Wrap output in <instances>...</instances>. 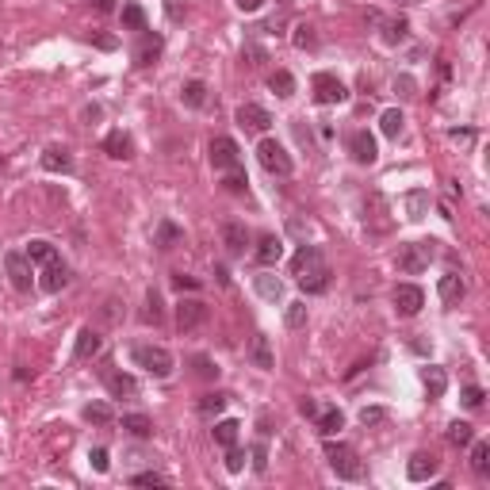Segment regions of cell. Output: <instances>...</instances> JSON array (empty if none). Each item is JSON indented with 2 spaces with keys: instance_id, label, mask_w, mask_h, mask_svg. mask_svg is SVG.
Wrapping results in <instances>:
<instances>
[{
  "instance_id": "1",
  "label": "cell",
  "mask_w": 490,
  "mask_h": 490,
  "mask_svg": "<svg viewBox=\"0 0 490 490\" xmlns=\"http://www.w3.org/2000/svg\"><path fill=\"white\" fill-rule=\"evenodd\" d=\"M326 460H330V468L337 471L341 479H360V475H364V463H360V456H356L353 444L326 440Z\"/></svg>"
},
{
  "instance_id": "2",
  "label": "cell",
  "mask_w": 490,
  "mask_h": 490,
  "mask_svg": "<svg viewBox=\"0 0 490 490\" xmlns=\"http://www.w3.org/2000/svg\"><path fill=\"white\" fill-rule=\"evenodd\" d=\"M130 356H134V364L146 368L153 379H169V375H173V353L161 349V345H138Z\"/></svg>"
},
{
  "instance_id": "3",
  "label": "cell",
  "mask_w": 490,
  "mask_h": 490,
  "mask_svg": "<svg viewBox=\"0 0 490 490\" xmlns=\"http://www.w3.org/2000/svg\"><path fill=\"white\" fill-rule=\"evenodd\" d=\"M429 260H433V241H410V245H398L395 265H398V272L418 276L429 268Z\"/></svg>"
},
{
  "instance_id": "4",
  "label": "cell",
  "mask_w": 490,
  "mask_h": 490,
  "mask_svg": "<svg viewBox=\"0 0 490 490\" xmlns=\"http://www.w3.org/2000/svg\"><path fill=\"white\" fill-rule=\"evenodd\" d=\"M257 158H260V165H265L272 176H291V169H295V165H291V153L284 150L276 138H265V142L257 146Z\"/></svg>"
},
{
  "instance_id": "5",
  "label": "cell",
  "mask_w": 490,
  "mask_h": 490,
  "mask_svg": "<svg viewBox=\"0 0 490 490\" xmlns=\"http://www.w3.org/2000/svg\"><path fill=\"white\" fill-rule=\"evenodd\" d=\"M310 88H314V100H318V104H345V100H349V88L341 85L333 73H314Z\"/></svg>"
},
{
  "instance_id": "6",
  "label": "cell",
  "mask_w": 490,
  "mask_h": 490,
  "mask_svg": "<svg viewBox=\"0 0 490 490\" xmlns=\"http://www.w3.org/2000/svg\"><path fill=\"white\" fill-rule=\"evenodd\" d=\"M211 165H215L218 173H226V169L241 165V150H238V142H234V138H226V134L211 138Z\"/></svg>"
},
{
  "instance_id": "7",
  "label": "cell",
  "mask_w": 490,
  "mask_h": 490,
  "mask_svg": "<svg viewBox=\"0 0 490 490\" xmlns=\"http://www.w3.org/2000/svg\"><path fill=\"white\" fill-rule=\"evenodd\" d=\"M203 322H207V303H203V299H181V303H176V326H181L184 333L200 330Z\"/></svg>"
},
{
  "instance_id": "8",
  "label": "cell",
  "mask_w": 490,
  "mask_h": 490,
  "mask_svg": "<svg viewBox=\"0 0 490 490\" xmlns=\"http://www.w3.org/2000/svg\"><path fill=\"white\" fill-rule=\"evenodd\" d=\"M421 307H426V291H421L418 284H398V288H395V310H398V314L414 318Z\"/></svg>"
},
{
  "instance_id": "9",
  "label": "cell",
  "mask_w": 490,
  "mask_h": 490,
  "mask_svg": "<svg viewBox=\"0 0 490 490\" xmlns=\"http://www.w3.org/2000/svg\"><path fill=\"white\" fill-rule=\"evenodd\" d=\"M4 268H8V280H12V288L15 291H31V260H27V253H8L4 257Z\"/></svg>"
},
{
  "instance_id": "10",
  "label": "cell",
  "mask_w": 490,
  "mask_h": 490,
  "mask_svg": "<svg viewBox=\"0 0 490 490\" xmlns=\"http://www.w3.org/2000/svg\"><path fill=\"white\" fill-rule=\"evenodd\" d=\"M437 468H440V460L433 452H414L410 463H406V479H410V483H429V479L437 475Z\"/></svg>"
},
{
  "instance_id": "11",
  "label": "cell",
  "mask_w": 490,
  "mask_h": 490,
  "mask_svg": "<svg viewBox=\"0 0 490 490\" xmlns=\"http://www.w3.org/2000/svg\"><path fill=\"white\" fill-rule=\"evenodd\" d=\"M349 153H353L356 165H372V161L379 158V150H375V138L368 134V130H353V134H349Z\"/></svg>"
},
{
  "instance_id": "12",
  "label": "cell",
  "mask_w": 490,
  "mask_h": 490,
  "mask_svg": "<svg viewBox=\"0 0 490 490\" xmlns=\"http://www.w3.org/2000/svg\"><path fill=\"white\" fill-rule=\"evenodd\" d=\"M238 127L253 130V134H265V130L272 127V115H268L260 104H241L238 108Z\"/></svg>"
},
{
  "instance_id": "13",
  "label": "cell",
  "mask_w": 490,
  "mask_h": 490,
  "mask_svg": "<svg viewBox=\"0 0 490 490\" xmlns=\"http://www.w3.org/2000/svg\"><path fill=\"white\" fill-rule=\"evenodd\" d=\"M440 303L444 307H460V299L468 295V284H463V276L460 272H448V276H440Z\"/></svg>"
},
{
  "instance_id": "14",
  "label": "cell",
  "mask_w": 490,
  "mask_h": 490,
  "mask_svg": "<svg viewBox=\"0 0 490 490\" xmlns=\"http://www.w3.org/2000/svg\"><path fill=\"white\" fill-rule=\"evenodd\" d=\"M295 280H299V288H303L307 295H318V291L330 288V268H326V260H322V265H314V268H307V272H299Z\"/></svg>"
},
{
  "instance_id": "15",
  "label": "cell",
  "mask_w": 490,
  "mask_h": 490,
  "mask_svg": "<svg viewBox=\"0 0 490 490\" xmlns=\"http://www.w3.org/2000/svg\"><path fill=\"white\" fill-rule=\"evenodd\" d=\"M223 245L230 257H245V249H249V230H245L241 223H226L223 226Z\"/></svg>"
},
{
  "instance_id": "16",
  "label": "cell",
  "mask_w": 490,
  "mask_h": 490,
  "mask_svg": "<svg viewBox=\"0 0 490 490\" xmlns=\"http://www.w3.org/2000/svg\"><path fill=\"white\" fill-rule=\"evenodd\" d=\"M65 284H69V268L62 265V260H50V265H43V276H38V288L43 291H62Z\"/></svg>"
},
{
  "instance_id": "17",
  "label": "cell",
  "mask_w": 490,
  "mask_h": 490,
  "mask_svg": "<svg viewBox=\"0 0 490 490\" xmlns=\"http://www.w3.org/2000/svg\"><path fill=\"white\" fill-rule=\"evenodd\" d=\"M253 288H257V295L265 299V303H280L284 299V284H280V276H272V272H257L253 276Z\"/></svg>"
},
{
  "instance_id": "18",
  "label": "cell",
  "mask_w": 490,
  "mask_h": 490,
  "mask_svg": "<svg viewBox=\"0 0 490 490\" xmlns=\"http://www.w3.org/2000/svg\"><path fill=\"white\" fill-rule=\"evenodd\" d=\"M249 360L257 364L260 372H272V368H276L272 345H268V337H265V333H257V337H253V345H249Z\"/></svg>"
},
{
  "instance_id": "19",
  "label": "cell",
  "mask_w": 490,
  "mask_h": 490,
  "mask_svg": "<svg viewBox=\"0 0 490 490\" xmlns=\"http://www.w3.org/2000/svg\"><path fill=\"white\" fill-rule=\"evenodd\" d=\"M100 353V333L92 330V326H85V330L77 333V345H73V356L77 360H88V356Z\"/></svg>"
},
{
  "instance_id": "20",
  "label": "cell",
  "mask_w": 490,
  "mask_h": 490,
  "mask_svg": "<svg viewBox=\"0 0 490 490\" xmlns=\"http://www.w3.org/2000/svg\"><path fill=\"white\" fill-rule=\"evenodd\" d=\"M280 257H284V241L276 238V234H265V238L257 241V260L268 268V265H276Z\"/></svg>"
},
{
  "instance_id": "21",
  "label": "cell",
  "mask_w": 490,
  "mask_h": 490,
  "mask_svg": "<svg viewBox=\"0 0 490 490\" xmlns=\"http://www.w3.org/2000/svg\"><path fill=\"white\" fill-rule=\"evenodd\" d=\"M314 265H322V249H318V245H303V249L291 257V276L307 272V268H314Z\"/></svg>"
},
{
  "instance_id": "22",
  "label": "cell",
  "mask_w": 490,
  "mask_h": 490,
  "mask_svg": "<svg viewBox=\"0 0 490 490\" xmlns=\"http://www.w3.org/2000/svg\"><path fill=\"white\" fill-rule=\"evenodd\" d=\"M402 207H406V218H410V223L426 218V215H429V192H421V188H418V192H410V195L402 200Z\"/></svg>"
},
{
  "instance_id": "23",
  "label": "cell",
  "mask_w": 490,
  "mask_h": 490,
  "mask_svg": "<svg viewBox=\"0 0 490 490\" xmlns=\"http://www.w3.org/2000/svg\"><path fill=\"white\" fill-rule=\"evenodd\" d=\"M104 150H108L111 158L127 161V158H130V150H134V142H130V134H122V130H111V134L104 138Z\"/></svg>"
},
{
  "instance_id": "24",
  "label": "cell",
  "mask_w": 490,
  "mask_h": 490,
  "mask_svg": "<svg viewBox=\"0 0 490 490\" xmlns=\"http://www.w3.org/2000/svg\"><path fill=\"white\" fill-rule=\"evenodd\" d=\"M43 169L46 173H73V158L65 150H58V146H50V150L43 153Z\"/></svg>"
},
{
  "instance_id": "25",
  "label": "cell",
  "mask_w": 490,
  "mask_h": 490,
  "mask_svg": "<svg viewBox=\"0 0 490 490\" xmlns=\"http://www.w3.org/2000/svg\"><path fill=\"white\" fill-rule=\"evenodd\" d=\"M181 238H184V230L176 223H169V218H161L158 223V238H153V245L158 249H173V245H181Z\"/></svg>"
},
{
  "instance_id": "26",
  "label": "cell",
  "mask_w": 490,
  "mask_h": 490,
  "mask_svg": "<svg viewBox=\"0 0 490 490\" xmlns=\"http://www.w3.org/2000/svg\"><path fill=\"white\" fill-rule=\"evenodd\" d=\"M23 253H27V260H31V265H50V260H58V249H54L50 241H43V238H35V241H31Z\"/></svg>"
},
{
  "instance_id": "27",
  "label": "cell",
  "mask_w": 490,
  "mask_h": 490,
  "mask_svg": "<svg viewBox=\"0 0 490 490\" xmlns=\"http://www.w3.org/2000/svg\"><path fill=\"white\" fill-rule=\"evenodd\" d=\"M314 421H318V433H322V437H333V433H341V426H345V414L341 410H318Z\"/></svg>"
},
{
  "instance_id": "28",
  "label": "cell",
  "mask_w": 490,
  "mask_h": 490,
  "mask_svg": "<svg viewBox=\"0 0 490 490\" xmlns=\"http://www.w3.org/2000/svg\"><path fill=\"white\" fill-rule=\"evenodd\" d=\"M122 429L130 433V437H153V421L146 418V414H122Z\"/></svg>"
},
{
  "instance_id": "29",
  "label": "cell",
  "mask_w": 490,
  "mask_h": 490,
  "mask_svg": "<svg viewBox=\"0 0 490 490\" xmlns=\"http://www.w3.org/2000/svg\"><path fill=\"white\" fill-rule=\"evenodd\" d=\"M471 468H475V475H490V444L486 440H471Z\"/></svg>"
},
{
  "instance_id": "30",
  "label": "cell",
  "mask_w": 490,
  "mask_h": 490,
  "mask_svg": "<svg viewBox=\"0 0 490 490\" xmlns=\"http://www.w3.org/2000/svg\"><path fill=\"white\" fill-rule=\"evenodd\" d=\"M226 402H230V395H226V391H211V395L200 398V414H203V418H215V414L226 410Z\"/></svg>"
},
{
  "instance_id": "31",
  "label": "cell",
  "mask_w": 490,
  "mask_h": 490,
  "mask_svg": "<svg viewBox=\"0 0 490 490\" xmlns=\"http://www.w3.org/2000/svg\"><path fill=\"white\" fill-rule=\"evenodd\" d=\"M421 379H426V391H429V398H440L448 391V375H444V368H426V375H421Z\"/></svg>"
},
{
  "instance_id": "32",
  "label": "cell",
  "mask_w": 490,
  "mask_h": 490,
  "mask_svg": "<svg viewBox=\"0 0 490 490\" xmlns=\"http://www.w3.org/2000/svg\"><path fill=\"white\" fill-rule=\"evenodd\" d=\"M181 100H184V108H203L207 104V85L203 80H188L181 88Z\"/></svg>"
},
{
  "instance_id": "33",
  "label": "cell",
  "mask_w": 490,
  "mask_h": 490,
  "mask_svg": "<svg viewBox=\"0 0 490 490\" xmlns=\"http://www.w3.org/2000/svg\"><path fill=\"white\" fill-rule=\"evenodd\" d=\"M268 88H272V92L280 96V100H288V96L295 92V77H291L288 69H276L272 77H268Z\"/></svg>"
},
{
  "instance_id": "34",
  "label": "cell",
  "mask_w": 490,
  "mask_h": 490,
  "mask_svg": "<svg viewBox=\"0 0 490 490\" xmlns=\"http://www.w3.org/2000/svg\"><path fill=\"white\" fill-rule=\"evenodd\" d=\"M402 122H406V115H402L398 108H387V111L379 115V127H383V134H387V138H398V134H402Z\"/></svg>"
},
{
  "instance_id": "35",
  "label": "cell",
  "mask_w": 490,
  "mask_h": 490,
  "mask_svg": "<svg viewBox=\"0 0 490 490\" xmlns=\"http://www.w3.org/2000/svg\"><path fill=\"white\" fill-rule=\"evenodd\" d=\"M238 421H230V418H226V421H218V426H215V444L218 448H230V444H238Z\"/></svg>"
},
{
  "instance_id": "36",
  "label": "cell",
  "mask_w": 490,
  "mask_h": 490,
  "mask_svg": "<svg viewBox=\"0 0 490 490\" xmlns=\"http://www.w3.org/2000/svg\"><path fill=\"white\" fill-rule=\"evenodd\" d=\"M158 54H161V38L158 35H146L134 58H138V65H153V62H158Z\"/></svg>"
},
{
  "instance_id": "37",
  "label": "cell",
  "mask_w": 490,
  "mask_h": 490,
  "mask_svg": "<svg viewBox=\"0 0 490 490\" xmlns=\"http://www.w3.org/2000/svg\"><path fill=\"white\" fill-rule=\"evenodd\" d=\"M108 387L115 398H134L138 395V383L130 379V375H108Z\"/></svg>"
},
{
  "instance_id": "38",
  "label": "cell",
  "mask_w": 490,
  "mask_h": 490,
  "mask_svg": "<svg viewBox=\"0 0 490 490\" xmlns=\"http://www.w3.org/2000/svg\"><path fill=\"white\" fill-rule=\"evenodd\" d=\"M111 418H115V414H111L108 402H88L85 406V421H92V426H111Z\"/></svg>"
},
{
  "instance_id": "39",
  "label": "cell",
  "mask_w": 490,
  "mask_h": 490,
  "mask_svg": "<svg viewBox=\"0 0 490 490\" xmlns=\"http://www.w3.org/2000/svg\"><path fill=\"white\" fill-rule=\"evenodd\" d=\"M122 27H127V31H146L142 4H122Z\"/></svg>"
},
{
  "instance_id": "40",
  "label": "cell",
  "mask_w": 490,
  "mask_h": 490,
  "mask_svg": "<svg viewBox=\"0 0 490 490\" xmlns=\"http://www.w3.org/2000/svg\"><path fill=\"white\" fill-rule=\"evenodd\" d=\"M448 440H452L456 448H468L471 440H475V429H471L468 421H452V426H448Z\"/></svg>"
},
{
  "instance_id": "41",
  "label": "cell",
  "mask_w": 490,
  "mask_h": 490,
  "mask_svg": "<svg viewBox=\"0 0 490 490\" xmlns=\"http://www.w3.org/2000/svg\"><path fill=\"white\" fill-rule=\"evenodd\" d=\"M245 184H249V181H245V173H241L238 165H234V169H226V181H223V188H226V192L241 195V192H245Z\"/></svg>"
},
{
  "instance_id": "42",
  "label": "cell",
  "mask_w": 490,
  "mask_h": 490,
  "mask_svg": "<svg viewBox=\"0 0 490 490\" xmlns=\"http://www.w3.org/2000/svg\"><path fill=\"white\" fill-rule=\"evenodd\" d=\"M288 326L291 330H303L307 326V303H288Z\"/></svg>"
},
{
  "instance_id": "43",
  "label": "cell",
  "mask_w": 490,
  "mask_h": 490,
  "mask_svg": "<svg viewBox=\"0 0 490 490\" xmlns=\"http://www.w3.org/2000/svg\"><path fill=\"white\" fill-rule=\"evenodd\" d=\"M195 375H200V379H215V375H218V368L215 364H211V356H195Z\"/></svg>"
},
{
  "instance_id": "44",
  "label": "cell",
  "mask_w": 490,
  "mask_h": 490,
  "mask_svg": "<svg viewBox=\"0 0 490 490\" xmlns=\"http://www.w3.org/2000/svg\"><path fill=\"white\" fill-rule=\"evenodd\" d=\"M130 483H134V486H165L169 479H165V475H158V471H142V475H134Z\"/></svg>"
},
{
  "instance_id": "45",
  "label": "cell",
  "mask_w": 490,
  "mask_h": 490,
  "mask_svg": "<svg viewBox=\"0 0 490 490\" xmlns=\"http://www.w3.org/2000/svg\"><path fill=\"white\" fill-rule=\"evenodd\" d=\"M241 468H245V452L238 444H230L226 448V471H241Z\"/></svg>"
},
{
  "instance_id": "46",
  "label": "cell",
  "mask_w": 490,
  "mask_h": 490,
  "mask_svg": "<svg viewBox=\"0 0 490 490\" xmlns=\"http://www.w3.org/2000/svg\"><path fill=\"white\" fill-rule=\"evenodd\" d=\"M314 43H318V38H314V27H307V23H303V27H295V46H299V50H310Z\"/></svg>"
},
{
  "instance_id": "47",
  "label": "cell",
  "mask_w": 490,
  "mask_h": 490,
  "mask_svg": "<svg viewBox=\"0 0 490 490\" xmlns=\"http://www.w3.org/2000/svg\"><path fill=\"white\" fill-rule=\"evenodd\" d=\"M483 398H486L483 387H468V391H463V406H468V410H479V406H483Z\"/></svg>"
},
{
  "instance_id": "48",
  "label": "cell",
  "mask_w": 490,
  "mask_h": 490,
  "mask_svg": "<svg viewBox=\"0 0 490 490\" xmlns=\"http://www.w3.org/2000/svg\"><path fill=\"white\" fill-rule=\"evenodd\" d=\"M383 418H387V410H379V406H364V410H360V421H364V426H379Z\"/></svg>"
},
{
  "instance_id": "49",
  "label": "cell",
  "mask_w": 490,
  "mask_h": 490,
  "mask_svg": "<svg viewBox=\"0 0 490 490\" xmlns=\"http://www.w3.org/2000/svg\"><path fill=\"white\" fill-rule=\"evenodd\" d=\"M173 288L176 291H195V288H200V280H195V276H184V272H173Z\"/></svg>"
},
{
  "instance_id": "50",
  "label": "cell",
  "mask_w": 490,
  "mask_h": 490,
  "mask_svg": "<svg viewBox=\"0 0 490 490\" xmlns=\"http://www.w3.org/2000/svg\"><path fill=\"white\" fill-rule=\"evenodd\" d=\"M253 471H257V475H265V471H268V452H265V444L253 448Z\"/></svg>"
},
{
  "instance_id": "51",
  "label": "cell",
  "mask_w": 490,
  "mask_h": 490,
  "mask_svg": "<svg viewBox=\"0 0 490 490\" xmlns=\"http://www.w3.org/2000/svg\"><path fill=\"white\" fill-rule=\"evenodd\" d=\"M88 460H92L96 471H108L111 468V460H108V452H104V448H92V452H88Z\"/></svg>"
},
{
  "instance_id": "52",
  "label": "cell",
  "mask_w": 490,
  "mask_h": 490,
  "mask_svg": "<svg viewBox=\"0 0 490 490\" xmlns=\"http://www.w3.org/2000/svg\"><path fill=\"white\" fill-rule=\"evenodd\" d=\"M146 318H150V322H161V295L158 291H150V310H146Z\"/></svg>"
},
{
  "instance_id": "53",
  "label": "cell",
  "mask_w": 490,
  "mask_h": 490,
  "mask_svg": "<svg viewBox=\"0 0 490 490\" xmlns=\"http://www.w3.org/2000/svg\"><path fill=\"white\" fill-rule=\"evenodd\" d=\"M398 38H406V23H387V43H398Z\"/></svg>"
},
{
  "instance_id": "54",
  "label": "cell",
  "mask_w": 490,
  "mask_h": 490,
  "mask_svg": "<svg viewBox=\"0 0 490 490\" xmlns=\"http://www.w3.org/2000/svg\"><path fill=\"white\" fill-rule=\"evenodd\" d=\"M299 414H303V418H314V414H318V402H314V398H303V402H299Z\"/></svg>"
},
{
  "instance_id": "55",
  "label": "cell",
  "mask_w": 490,
  "mask_h": 490,
  "mask_svg": "<svg viewBox=\"0 0 490 490\" xmlns=\"http://www.w3.org/2000/svg\"><path fill=\"white\" fill-rule=\"evenodd\" d=\"M234 4H238L241 12H260V8H265V0H234Z\"/></svg>"
},
{
  "instance_id": "56",
  "label": "cell",
  "mask_w": 490,
  "mask_h": 490,
  "mask_svg": "<svg viewBox=\"0 0 490 490\" xmlns=\"http://www.w3.org/2000/svg\"><path fill=\"white\" fill-rule=\"evenodd\" d=\"M395 88H398L402 96H414V80H410V77H398V80H395Z\"/></svg>"
},
{
  "instance_id": "57",
  "label": "cell",
  "mask_w": 490,
  "mask_h": 490,
  "mask_svg": "<svg viewBox=\"0 0 490 490\" xmlns=\"http://www.w3.org/2000/svg\"><path fill=\"white\" fill-rule=\"evenodd\" d=\"M92 8H96V12H111V8H115V0H92Z\"/></svg>"
}]
</instances>
